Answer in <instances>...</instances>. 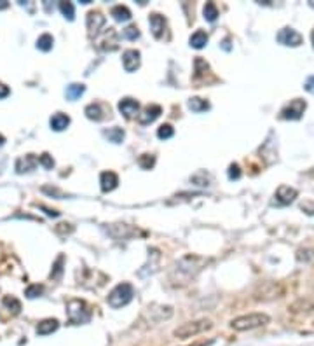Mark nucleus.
I'll use <instances>...</instances> for the list:
<instances>
[{
	"mask_svg": "<svg viewBox=\"0 0 314 346\" xmlns=\"http://www.w3.org/2000/svg\"><path fill=\"white\" fill-rule=\"evenodd\" d=\"M133 295H135L133 285L128 283V281H122V283L115 285V287L112 288V292L107 298V303H108V306L113 308V310H119V308L128 306V304L131 303V299H133Z\"/></svg>",
	"mask_w": 314,
	"mask_h": 346,
	"instance_id": "obj_1",
	"label": "nucleus"
},
{
	"mask_svg": "<svg viewBox=\"0 0 314 346\" xmlns=\"http://www.w3.org/2000/svg\"><path fill=\"white\" fill-rule=\"evenodd\" d=\"M271 322L269 315L266 313H249V315H243V317H237L230 322V327L237 332H243V330H252L257 329V327L267 325Z\"/></svg>",
	"mask_w": 314,
	"mask_h": 346,
	"instance_id": "obj_2",
	"label": "nucleus"
},
{
	"mask_svg": "<svg viewBox=\"0 0 314 346\" xmlns=\"http://www.w3.org/2000/svg\"><path fill=\"white\" fill-rule=\"evenodd\" d=\"M211 327H213V324H211L210 320H206V318H203V320L181 324L180 327H176V329L173 330V336H175L176 339H189V337H194V336H199V334L206 332V330H210Z\"/></svg>",
	"mask_w": 314,
	"mask_h": 346,
	"instance_id": "obj_3",
	"label": "nucleus"
},
{
	"mask_svg": "<svg viewBox=\"0 0 314 346\" xmlns=\"http://www.w3.org/2000/svg\"><path fill=\"white\" fill-rule=\"evenodd\" d=\"M67 313L70 318L72 324L81 325V324H88L91 320V310L88 308V304L81 299H72L67 304Z\"/></svg>",
	"mask_w": 314,
	"mask_h": 346,
	"instance_id": "obj_4",
	"label": "nucleus"
},
{
	"mask_svg": "<svg viewBox=\"0 0 314 346\" xmlns=\"http://www.w3.org/2000/svg\"><path fill=\"white\" fill-rule=\"evenodd\" d=\"M305 109H307V104H305L304 100H300V98H295V100L290 102L286 107H283L281 117H283V119L297 121V119H300V117H302V114L305 112Z\"/></svg>",
	"mask_w": 314,
	"mask_h": 346,
	"instance_id": "obj_5",
	"label": "nucleus"
},
{
	"mask_svg": "<svg viewBox=\"0 0 314 346\" xmlns=\"http://www.w3.org/2000/svg\"><path fill=\"white\" fill-rule=\"evenodd\" d=\"M276 40H278L279 44H283V45H290V47H297V45H300L302 44V35L300 33L297 32V30H293V28H281L278 32V35H276Z\"/></svg>",
	"mask_w": 314,
	"mask_h": 346,
	"instance_id": "obj_6",
	"label": "nucleus"
},
{
	"mask_svg": "<svg viewBox=\"0 0 314 346\" xmlns=\"http://www.w3.org/2000/svg\"><path fill=\"white\" fill-rule=\"evenodd\" d=\"M140 63H142V55H140V51H136V49H128V51H124V55H122L124 70L135 72L136 68L140 67Z\"/></svg>",
	"mask_w": 314,
	"mask_h": 346,
	"instance_id": "obj_7",
	"label": "nucleus"
},
{
	"mask_svg": "<svg viewBox=\"0 0 314 346\" xmlns=\"http://www.w3.org/2000/svg\"><path fill=\"white\" fill-rule=\"evenodd\" d=\"M86 25H88L89 35H98L100 33V28L105 25V16L98 11H91L88 13V20H86Z\"/></svg>",
	"mask_w": 314,
	"mask_h": 346,
	"instance_id": "obj_8",
	"label": "nucleus"
},
{
	"mask_svg": "<svg viewBox=\"0 0 314 346\" xmlns=\"http://www.w3.org/2000/svg\"><path fill=\"white\" fill-rule=\"evenodd\" d=\"M161 112H162V109L159 107V105H147V107L138 114V123L140 124L154 123V121L161 116Z\"/></svg>",
	"mask_w": 314,
	"mask_h": 346,
	"instance_id": "obj_9",
	"label": "nucleus"
},
{
	"mask_svg": "<svg viewBox=\"0 0 314 346\" xmlns=\"http://www.w3.org/2000/svg\"><path fill=\"white\" fill-rule=\"evenodd\" d=\"M119 112L122 114L124 117H135L140 114V104L133 98H124V100L119 102Z\"/></svg>",
	"mask_w": 314,
	"mask_h": 346,
	"instance_id": "obj_10",
	"label": "nucleus"
},
{
	"mask_svg": "<svg viewBox=\"0 0 314 346\" xmlns=\"http://www.w3.org/2000/svg\"><path fill=\"white\" fill-rule=\"evenodd\" d=\"M297 189L290 187V185H279L278 191H276V201L279 205H290L297 197Z\"/></svg>",
	"mask_w": 314,
	"mask_h": 346,
	"instance_id": "obj_11",
	"label": "nucleus"
},
{
	"mask_svg": "<svg viewBox=\"0 0 314 346\" xmlns=\"http://www.w3.org/2000/svg\"><path fill=\"white\" fill-rule=\"evenodd\" d=\"M37 163H39V159H37L33 154L23 156V158H20V159L16 161V172H18V173L32 172V170L37 166Z\"/></svg>",
	"mask_w": 314,
	"mask_h": 346,
	"instance_id": "obj_12",
	"label": "nucleus"
},
{
	"mask_svg": "<svg viewBox=\"0 0 314 346\" xmlns=\"http://www.w3.org/2000/svg\"><path fill=\"white\" fill-rule=\"evenodd\" d=\"M100 184H101V191L103 192H110L117 187L119 184V177L113 172H103L100 175Z\"/></svg>",
	"mask_w": 314,
	"mask_h": 346,
	"instance_id": "obj_13",
	"label": "nucleus"
},
{
	"mask_svg": "<svg viewBox=\"0 0 314 346\" xmlns=\"http://www.w3.org/2000/svg\"><path fill=\"white\" fill-rule=\"evenodd\" d=\"M149 23H150V30H152L154 37H156V39H161L162 33H164V30H166V20L161 16V14H152V16L149 18Z\"/></svg>",
	"mask_w": 314,
	"mask_h": 346,
	"instance_id": "obj_14",
	"label": "nucleus"
},
{
	"mask_svg": "<svg viewBox=\"0 0 314 346\" xmlns=\"http://www.w3.org/2000/svg\"><path fill=\"white\" fill-rule=\"evenodd\" d=\"M58 327H59V322L56 320V318H45V320H42L39 325H37V334H39V336H47V334L54 332Z\"/></svg>",
	"mask_w": 314,
	"mask_h": 346,
	"instance_id": "obj_15",
	"label": "nucleus"
},
{
	"mask_svg": "<svg viewBox=\"0 0 314 346\" xmlns=\"http://www.w3.org/2000/svg\"><path fill=\"white\" fill-rule=\"evenodd\" d=\"M51 128L54 131H63L65 128H68V124H70V117L67 116V114H61V112H58V114H54V116L51 117Z\"/></svg>",
	"mask_w": 314,
	"mask_h": 346,
	"instance_id": "obj_16",
	"label": "nucleus"
},
{
	"mask_svg": "<svg viewBox=\"0 0 314 346\" xmlns=\"http://www.w3.org/2000/svg\"><path fill=\"white\" fill-rule=\"evenodd\" d=\"M191 45L194 49H203L204 45L208 44V33L206 32H203V30H198V32H194L191 35Z\"/></svg>",
	"mask_w": 314,
	"mask_h": 346,
	"instance_id": "obj_17",
	"label": "nucleus"
},
{
	"mask_svg": "<svg viewBox=\"0 0 314 346\" xmlns=\"http://www.w3.org/2000/svg\"><path fill=\"white\" fill-rule=\"evenodd\" d=\"M84 114L88 116V119H91V121H101V119H103V110H101L100 104H89L88 107L84 109Z\"/></svg>",
	"mask_w": 314,
	"mask_h": 346,
	"instance_id": "obj_18",
	"label": "nucleus"
},
{
	"mask_svg": "<svg viewBox=\"0 0 314 346\" xmlns=\"http://www.w3.org/2000/svg\"><path fill=\"white\" fill-rule=\"evenodd\" d=\"M110 14L113 16V20H115V21H128V20H131V11L128 9L126 6H115V7H112Z\"/></svg>",
	"mask_w": 314,
	"mask_h": 346,
	"instance_id": "obj_19",
	"label": "nucleus"
},
{
	"mask_svg": "<svg viewBox=\"0 0 314 346\" xmlns=\"http://www.w3.org/2000/svg\"><path fill=\"white\" fill-rule=\"evenodd\" d=\"M103 135L107 136L108 142H112V143H120L124 140V130L119 126H113V128H110V130H105Z\"/></svg>",
	"mask_w": 314,
	"mask_h": 346,
	"instance_id": "obj_20",
	"label": "nucleus"
},
{
	"mask_svg": "<svg viewBox=\"0 0 314 346\" xmlns=\"http://www.w3.org/2000/svg\"><path fill=\"white\" fill-rule=\"evenodd\" d=\"M189 109L192 110V112H206L208 109H210V102L208 100H203V98H191L189 100Z\"/></svg>",
	"mask_w": 314,
	"mask_h": 346,
	"instance_id": "obj_21",
	"label": "nucleus"
},
{
	"mask_svg": "<svg viewBox=\"0 0 314 346\" xmlns=\"http://www.w3.org/2000/svg\"><path fill=\"white\" fill-rule=\"evenodd\" d=\"M84 91H86V86L84 84H70L67 87V98L68 100H79V98L82 96V94H84Z\"/></svg>",
	"mask_w": 314,
	"mask_h": 346,
	"instance_id": "obj_22",
	"label": "nucleus"
},
{
	"mask_svg": "<svg viewBox=\"0 0 314 346\" xmlns=\"http://www.w3.org/2000/svg\"><path fill=\"white\" fill-rule=\"evenodd\" d=\"M52 44H54V39H52V35H49V33H42V35L37 39V49H40V51H44V53L51 51Z\"/></svg>",
	"mask_w": 314,
	"mask_h": 346,
	"instance_id": "obj_23",
	"label": "nucleus"
},
{
	"mask_svg": "<svg viewBox=\"0 0 314 346\" xmlns=\"http://www.w3.org/2000/svg\"><path fill=\"white\" fill-rule=\"evenodd\" d=\"M2 303L6 308H9V311H13V315H18L21 311V303L16 298H13V295H6L2 299Z\"/></svg>",
	"mask_w": 314,
	"mask_h": 346,
	"instance_id": "obj_24",
	"label": "nucleus"
},
{
	"mask_svg": "<svg viewBox=\"0 0 314 346\" xmlns=\"http://www.w3.org/2000/svg\"><path fill=\"white\" fill-rule=\"evenodd\" d=\"M203 14H204V20H208V21L213 23L218 18L217 6H215L213 2H206V6H204V9H203Z\"/></svg>",
	"mask_w": 314,
	"mask_h": 346,
	"instance_id": "obj_25",
	"label": "nucleus"
},
{
	"mask_svg": "<svg viewBox=\"0 0 314 346\" xmlns=\"http://www.w3.org/2000/svg\"><path fill=\"white\" fill-rule=\"evenodd\" d=\"M138 165L142 166L143 170H150L154 165H156V158L152 154H142L138 158Z\"/></svg>",
	"mask_w": 314,
	"mask_h": 346,
	"instance_id": "obj_26",
	"label": "nucleus"
},
{
	"mask_svg": "<svg viewBox=\"0 0 314 346\" xmlns=\"http://www.w3.org/2000/svg\"><path fill=\"white\" fill-rule=\"evenodd\" d=\"M59 11H61V14L67 18V20H74L75 16V9H74V4L72 2H59Z\"/></svg>",
	"mask_w": 314,
	"mask_h": 346,
	"instance_id": "obj_27",
	"label": "nucleus"
},
{
	"mask_svg": "<svg viewBox=\"0 0 314 346\" xmlns=\"http://www.w3.org/2000/svg\"><path fill=\"white\" fill-rule=\"evenodd\" d=\"M173 135H175V130H173L171 124H162V126H159L157 136L161 140H168V138H171Z\"/></svg>",
	"mask_w": 314,
	"mask_h": 346,
	"instance_id": "obj_28",
	"label": "nucleus"
},
{
	"mask_svg": "<svg viewBox=\"0 0 314 346\" xmlns=\"http://www.w3.org/2000/svg\"><path fill=\"white\" fill-rule=\"evenodd\" d=\"M122 37H124V39H128V40H136L140 37L138 26H135V25L126 26V28L122 30Z\"/></svg>",
	"mask_w": 314,
	"mask_h": 346,
	"instance_id": "obj_29",
	"label": "nucleus"
},
{
	"mask_svg": "<svg viewBox=\"0 0 314 346\" xmlns=\"http://www.w3.org/2000/svg\"><path fill=\"white\" fill-rule=\"evenodd\" d=\"M44 292V287L42 285H30L28 288L25 290V295L28 299H35V298H39L40 294Z\"/></svg>",
	"mask_w": 314,
	"mask_h": 346,
	"instance_id": "obj_30",
	"label": "nucleus"
},
{
	"mask_svg": "<svg viewBox=\"0 0 314 346\" xmlns=\"http://www.w3.org/2000/svg\"><path fill=\"white\" fill-rule=\"evenodd\" d=\"M63 261H65V257L63 256H59L58 259H56V262H54V268H52V271H51V276L52 278H59V276H61V273H63Z\"/></svg>",
	"mask_w": 314,
	"mask_h": 346,
	"instance_id": "obj_31",
	"label": "nucleus"
},
{
	"mask_svg": "<svg viewBox=\"0 0 314 346\" xmlns=\"http://www.w3.org/2000/svg\"><path fill=\"white\" fill-rule=\"evenodd\" d=\"M227 175H229L230 180H237V178L241 177V168H239V165H236V163H234V165H230Z\"/></svg>",
	"mask_w": 314,
	"mask_h": 346,
	"instance_id": "obj_32",
	"label": "nucleus"
},
{
	"mask_svg": "<svg viewBox=\"0 0 314 346\" xmlns=\"http://www.w3.org/2000/svg\"><path fill=\"white\" fill-rule=\"evenodd\" d=\"M39 163L44 166V168H47V170H51L52 166H54V159H52L49 154H42V156H40V158H39Z\"/></svg>",
	"mask_w": 314,
	"mask_h": 346,
	"instance_id": "obj_33",
	"label": "nucleus"
},
{
	"mask_svg": "<svg viewBox=\"0 0 314 346\" xmlns=\"http://www.w3.org/2000/svg\"><path fill=\"white\" fill-rule=\"evenodd\" d=\"M304 87H305V91H307V93L314 94V75H309V77L305 79Z\"/></svg>",
	"mask_w": 314,
	"mask_h": 346,
	"instance_id": "obj_34",
	"label": "nucleus"
},
{
	"mask_svg": "<svg viewBox=\"0 0 314 346\" xmlns=\"http://www.w3.org/2000/svg\"><path fill=\"white\" fill-rule=\"evenodd\" d=\"M300 208L305 212V214H309V215L314 214V203H312V201H304V203L300 205Z\"/></svg>",
	"mask_w": 314,
	"mask_h": 346,
	"instance_id": "obj_35",
	"label": "nucleus"
},
{
	"mask_svg": "<svg viewBox=\"0 0 314 346\" xmlns=\"http://www.w3.org/2000/svg\"><path fill=\"white\" fill-rule=\"evenodd\" d=\"M9 93H11V89H9V87H7L6 84H2V82H0V100H2V98H6V96H9Z\"/></svg>",
	"mask_w": 314,
	"mask_h": 346,
	"instance_id": "obj_36",
	"label": "nucleus"
},
{
	"mask_svg": "<svg viewBox=\"0 0 314 346\" xmlns=\"http://www.w3.org/2000/svg\"><path fill=\"white\" fill-rule=\"evenodd\" d=\"M7 7H9V2H6V0H0V11L7 9Z\"/></svg>",
	"mask_w": 314,
	"mask_h": 346,
	"instance_id": "obj_37",
	"label": "nucleus"
},
{
	"mask_svg": "<svg viewBox=\"0 0 314 346\" xmlns=\"http://www.w3.org/2000/svg\"><path fill=\"white\" fill-rule=\"evenodd\" d=\"M213 341H210V343H199V344H194V346H208V344H211Z\"/></svg>",
	"mask_w": 314,
	"mask_h": 346,
	"instance_id": "obj_38",
	"label": "nucleus"
},
{
	"mask_svg": "<svg viewBox=\"0 0 314 346\" xmlns=\"http://www.w3.org/2000/svg\"><path fill=\"white\" fill-rule=\"evenodd\" d=\"M4 142H6V138H4V136L0 135V145H4Z\"/></svg>",
	"mask_w": 314,
	"mask_h": 346,
	"instance_id": "obj_39",
	"label": "nucleus"
},
{
	"mask_svg": "<svg viewBox=\"0 0 314 346\" xmlns=\"http://www.w3.org/2000/svg\"><path fill=\"white\" fill-rule=\"evenodd\" d=\"M311 40H312V45H314V30H312V33H311Z\"/></svg>",
	"mask_w": 314,
	"mask_h": 346,
	"instance_id": "obj_40",
	"label": "nucleus"
},
{
	"mask_svg": "<svg viewBox=\"0 0 314 346\" xmlns=\"http://www.w3.org/2000/svg\"><path fill=\"white\" fill-rule=\"evenodd\" d=\"M309 6H311V7H314V0H311V2H309Z\"/></svg>",
	"mask_w": 314,
	"mask_h": 346,
	"instance_id": "obj_41",
	"label": "nucleus"
}]
</instances>
